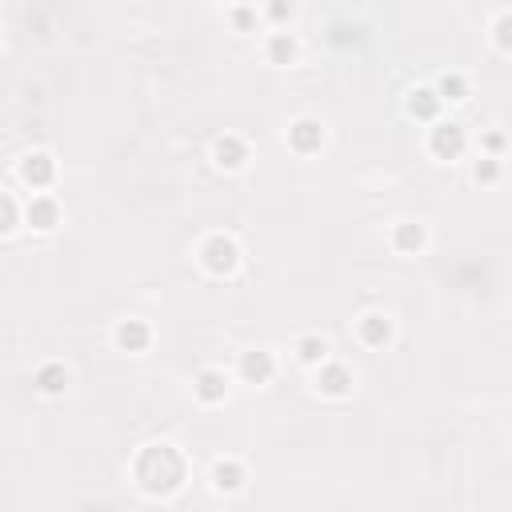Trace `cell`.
<instances>
[{"mask_svg": "<svg viewBox=\"0 0 512 512\" xmlns=\"http://www.w3.org/2000/svg\"><path fill=\"white\" fill-rule=\"evenodd\" d=\"M128 472H132V484L148 500H172L188 484L192 464H188V452L180 444H172V440H148V444L136 448Z\"/></svg>", "mask_w": 512, "mask_h": 512, "instance_id": "cell-1", "label": "cell"}, {"mask_svg": "<svg viewBox=\"0 0 512 512\" xmlns=\"http://www.w3.org/2000/svg\"><path fill=\"white\" fill-rule=\"evenodd\" d=\"M196 264H200L204 276L228 280V276L240 272L244 248H240V240H236L232 232H220V228H216V232H204V236H200V244H196Z\"/></svg>", "mask_w": 512, "mask_h": 512, "instance_id": "cell-2", "label": "cell"}, {"mask_svg": "<svg viewBox=\"0 0 512 512\" xmlns=\"http://www.w3.org/2000/svg\"><path fill=\"white\" fill-rule=\"evenodd\" d=\"M424 148H428V156H432V160L452 164V160H460V156H468V152H472V136H468V128H464L460 120L440 116L436 124H428Z\"/></svg>", "mask_w": 512, "mask_h": 512, "instance_id": "cell-3", "label": "cell"}, {"mask_svg": "<svg viewBox=\"0 0 512 512\" xmlns=\"http://www.w3.org/2000/svg\"><path fill=\"white\" fill-rule=\"evenodd\" d=\"M284 144H288V152L300 156V160L320 156L324 144H328V124H324L320 116H312V112H300V116H292V120L284 124Z\"/></svg>", "mask_w": 512, "mask_h": 512, "instance_id": "cell-4", "label": "cell"}, {"mask_svg": "<svg viewBox=\"0 0 512 512\" xmlns=\"http://www.w3.org/2000/svg\"><path fill=\"white\" fill-rule=\"evenodd\" d=\"M16 180H20L28 192H52L56 180H60V160H56V152H48V148H28V152L16 160Z\"/></svg>", "mask_w": 512, "mask_h": 512, "instance_id": "cell-5", "label": "cell"}, {"mask_svg": "<svg viewBox=\"0 0 512 512\" xmlns=\"http://www.w3.org/2000/svg\"><path fill=\"white\" fill-rule=\"evenodd\" d=\"M352 336H356L360 348L384 352V348L396 344V320H392V312H384V308H364V312L352 320Z\"/></svg>", "mask_w": 512, "mask_h": 512, "instance_id": "cell-6", "label": "cell"}, {"mask_svg": "<svg viewBox=\"0 0 512 512\" xmlns=\"http://www.w3.org/2000/svg\"><path fill=\"white\" fill-rule=\"evenodd\" d=\"M312 392H316L320 400H332V404L348 400V396L356 392V372H352V364L328 356L320 368H312Z\"/></svg>", "mask_w": 512, "mask_h": 512, "instance_id": "cell-7", "label": "cell"}, {"mask_svg": "<svg viewBox=\"0 0 512 512\" xmlns=\"http://www.w3.org/2000/svg\"><path fill=\"white\" fill-rule=\"evenodd\" d=\"M232 380H236V372H228V368H220V364H204V368L192 372L188 388H192V400H196L200 408H220V404H228V396H232Z\"/></svg>", "mask_w": 512, "mask_h": 512, "instance_id": "cell-8", "label": "cell"}, {"mask_svg": "<svg viewBox=\"0 0 512 512\" xmlns=\"http://www.w3.org/2000/svg\"><path fill=\"white\" fill-rule=\"evenodd\" d=\"M384 244H388L396 256H404V260H416V256H424V252L432 248V228H428L424 220H412V216H404V220H392V224H388V232H384Z\"/></svg>", "mask_w": 512, "mask_h": 512, "instance_id": "cell-9", "label": "cell"}, {"mask_svg": "<svg viewBox=\"0 0 512 512\" xmlns=\"http://www.w3.org/2000/svg\"><path fill=\"white\" fill-rule=\"evenodd\" d=\"M208 160H212V168H216V172L236 176V172H244V168L252 164V140H248V136H240V132H224V136H216V140H212Z\"/></svg>", "mask_w": 512, "mask_h": 512, "instance_id": "cell-10", "label": "cell"}, {"mask_svg": "<svg viewBox=\"0 0 512 512\" xmlns=\"http://www.w3.org/2000/svg\"><path fill=\"white\" fill-rule=\"evenodd\" d=\"M236 380L240 384H248V388H268L272 380H276V372H280V360H276V352L272 348H244L240 356H236Z\"/></svg>", "mask_w": 512, "mask_h": 512, "instance_id": "cell-11", "label": "cell"}, {"mask_svg": "<svg viewBox=\"0 0 512 512\" xmlns=\"http://www.w3.org/2000/svg\"><path fill=\"white\" fill-rule=\"evenodd\" d=\"M60 224H64V204H60V196H56V192H28V200H24V228L48 236V232H56Z\"/></svg>", "mask_w": 512, "mask_h": 512, "instance_id": "cell-12", "label": "cell"}, {"mask_svg": "<svg viewBox=\"0 0 512 512\" xmlns=\"http://www.w3.org/2000/svg\"><path fill=\"white\" fill-rule=\"evenodd\" d=\"M112 344H116V352L144 356V352L156 344V328H152V320H144V316H120V320L112 324Z\"/></svg>", "mask_w": 512, "mask_h": 512, "instance_id": "cell-13", "label": "cell"}, {"mask_svg": "<svg viewBox=\"0 0 512 512\" xmlns=\"http://www.w3.org/2000/svg\"><path fill=\"white\" fill-rule=\"evenodd\" d=\"M248 480H252V472H248V464L240 456H216L208 464V488L216 496H240L248 488Z\"/></svg>", "mask_w": 512, "mask_h": 512, "instance_id": "cell-14", "label": "cell"}, {"mask_svg": "<svg viewBox=\"0 0 512 512\" xmlns=\"http://www.w3.org/2000/svg\"><path fill=\"white\" fill-rule=\"evenodd\" d=\"M260 52H264V64H272V68H292V64H300V56H304V40H300L292 28H268L264 40H260Z\"/></svg>", "mask_w": 512, "mask_h": 512, "instance_id": "cell-15", "label": "cell"}, {"mask_svg": "<svg viewBox=\"0 0 512 512\" xmlns=\"http://www.w3.org/2000/svg\"><path fill=\"white\" fill-rule=\"evenodd\" d=\"M444 100H440V92L432 88V80L428 84H412L408 92H404V116L408 120H416V124H436L440 116H444Z\"/></svg>", "mask_w": 512, "mask_h": 512, "instance_id": "cell-16", "label": "cell"}, {"mask_svg": "<svg viewBox=\"0 0 512 512\" xmlns=\"http://www.w3.org/2000/svg\"><path fill=\"white\" fill-rule=\"evenodd\" d=\"M68 388H72V368L64 360H40L32 368V392L36 396L60 400V396H68Z\"/></svg>", "mask_w": 512, "mask_h": 512, "instance_id": "cell-17", "label": "cell"}, {"mask_svg": "<svg viewBox=\"0 0 512 512\" xmlns=\"http://www.w3.org/2000/svg\"><path fill=\"white\" fill-rule=\"evenodd\" d=\"M332 356V340L328 336H320V332H300L296 340H292V360L300 364V368H320L324 360Z\"/></svg>", "mask_w": 512, "mask_h": 512, "instance_id": "cell-18", "label": "cell"}, {"mask_svg": "<svg viewBox=\"0 0 512 512\" xmlns=\"http://www.w3.org/2000/svg\"><path fill=\"white\" fill-rule=\"evenodd\" d=\"M432 88L440 92V100L452 108V104H468L472 100V76L460 72V68H444L432 76Z\"/></svg>", "mask_w": 512, "mask_h": 512, "instance_id": "cell-19", "label": "cell"}, {"mask_svg": "<svg viewBox=\"0 0 512 512\" xmlns=\"http://www.w3.org/2000/svg\"><path fill=\"white\" fill-rule=\"evenodd\" d=\"M224 20H228V28H232L236 36H252V32L264 28V16H260V4H256V0H236V4H228V8H224Z\"/></svg>", "mask_w": 512, "mask_h": 512, "instance_id": "cell-20", "label": "cell"}, {"mask_svg": "<svg viewBox=\"0 0 512 512\" xmlns=\"http://www.w3.org/2000/svg\"><path fill=\"white\" fill-rule=\"evenodd\" d=\"M504 172H508V160H504V156H484V152L472 156V184L496 188V184L504 180Z\"/></svg>", "mask_w": 512, "mask_h": 512, "instance_id": "cell-21", "label": "cell"}, {"mask_svg": "<svg viewBox=\"0 0 512 512\" xmlns=\"http://www.w3.org/2000/svg\"><path fill=\"white\" fill-rule=\"evenodd\" d=\"M260 16H264V28H292L300 16V4L296 0H260Z\"/></svg>", "mask_w": 512, "mask_h": 512, "instance_id": "cell-22", "label": "cell"}, {"mask_svg": "<svg viewBox=\"0 0 512 512\" xmlns=\"http://www.w3.org/2000/svg\"><path fill=\"white\" fill-rule=\"evenodd\" d=\"M488 44H492L500 56H512V8H500V12L488 20Z\"/></svg>", "mask_w": 512, "mask_h": 512, "instance_id": "cell-23", "label": "cell"}, {"mask_svg": "<svg viewBox=\"0 0 512 512\" xmlns=\"http://www.w3.org/2000/svg\"><path fill=\"white\" fill-rule=\"evenodd\" d=\"M20 228H24V204H20L16 192H4V196H0V236L8 240V236H16Z\"/></svg>", "mask_w": 512, "mask_h": 512, "instance_id": "cell-24", "label": "cell"}, {"mask_svg": "<svg viewBox=\"0 0 512 512\" xmlns=\"http://www.w3.org/2000/svg\"><path fill=\"white\" fill-rule=\"evenodd\" d=\"M472 148L484 152V156H508L512 152V136L504 128H480L476 140H472Z\"/></svg>", "mask_w": 512, "mask_h": 512, "instance_id": "cell-25", "label": "cell"}, {"mask_svg": "<svg viewBox=\"0 0 512 512\" xmlns=\"http://www.w3.org/2000/svg\"><path fill=\"white\" fill-rule=\"evenodd\" d=\"M208 4H216V8L224 12V8H228V4H236V0H208Z\"/></svg>", "mask_w": 512, "mask_h": 512, "instance_id": "cell-26", "label": "cell"}]
</instances>
